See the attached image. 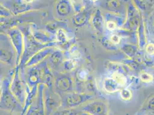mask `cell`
<instances>
[{
  "instance_id": "obj_10",
  "label": "cell",
  "mask_w": 154,
  "mask_h": 115,
  "mask_svg": "<svg viewBox=\"0 0 154 115\" xmlns=\"http://www.w3.org/2000/svg\"><path fill=\"white\" fill-rule=\"evenodd\" d=\"M107 27L110 30H113L116 28V24L113 21H108L107 23Z\"/></svg>"
},
{
  "instance_id": "obj_16",
  "label": "cell",
  "mask_w": 154,
  "mask_h": 115,
  "mask_svg": "<svg viewBox=\"0 0 154 115\" xmlns=\"http://www.w3.org/2000/svg\"><path fill=\"white\" fill-rule=\"evenodd\" d=\"M0 74H1V69H0Z\"/></svg>"
},
{
  "instance_id": "obj_1",
  "label": "cell",
  "mask_w": 154,
  "mask_h": 115,
  "mask_svg": "<svg viewBox=\"0 0 154 115\" xmlns=\"http://www.w3.org/2000/svg\"><path fill=\"white\" fill-rule=\"evenodd\" d=\"M1 4L14 16L25 12L29 7L23 0H5Z\"/></svg>"
},
{
  "instance_id": "obj_4",
  "label": "cell",
  "mask_w": 154,
  "mask_h": 115,
  "mask_svg": "<svg viewBox=\"0 0 154 115\" xmlns=\"http://www.w3.org/2000/svg\"><path fill=\"white\" fill-rule=\"evenodd\" d=\"M13 58L14 54L12 51L5 48H0V62L7 65H12Z\"/></svg>"
},
{
  "instance_id": "obj_5",
  "label": "cell",
  "mask_w": 154,
  "mask_h": 115,
  "mask_svg": "<svg viewBox=\"0 0 154 115\" xmlns=\"http://www.w3.org/2000/svg\"><path fill=\"white\" fill-rule=\"evenodd\" d=\"M120 85L113 78L105 79L104 82V88L106 91L109 93H113L118 90Z\"/></svg>"
},
{
  "instance_id": "obj_13",
  "label": "cell",
  "mask_w": 154,
  "mask_h": 115,
  "mask_svg": "<svg viewBox=\"0 0 154 115\" xmlns=\"http://www.w3.org/2000/svg\"><path fill=\"white\" fill-rule=\"evenodd\" d=\"M25 2L27 3V4H29V3H32V2L33 1V0H23Z\"/></svg>"
},
{
  "instance_id": "obj_11",
  "label": "cell",
  "mask_w": 154,
  "mask_h": 115,
  "mask_svg": "<svg viewBox=\"0 0 154 115\" xmlns=\"http://www.w3.org/2000/svg\"><path fill=\"white\" fill-rule=\"evenodd\" d=\"M146 50L149 54H152L154 53V45L152 44L148 45Z\"/></svg>"
},
{
  "instance_id": "obj_7",
  "label": "cell",
  "mask_w": 154,
  "mask_h": 115,
  "mask_svg": "<svg viewBox=\"0 0 154 115\" xmlns=\"http://www.w3.org/2000/svg\"><path fill=\"white\" fill-rule=\"evenodd\" d=\"M121 96L122 99L125 100H128L131 98L132 94H131V92L128 90H122L121 92Z\"/></svg>"
},
{
  "instance_id": "obj_14",
  "label": "cell",
  "mask_w": 154,
  "mask_h": 115,
  "mask_svg": "<svg viewBox=\"0 0 154 115\" xmlns=\"http://www.w3.org/2000/svg\"><path fill=\"white\" fill-rule=\"evenodd\" d=\"M90 1H91L92 2H95L97 1L98 0H90Z\"/></svg>"
},
{
  "instance_id": "obj_3",
  "label": "cell",
  "mask_w": 154,
  "mask_h": 115,
  "mask_svg": "<svg viewBox=\"0 0 154 115\" xmlns=\"http://www.w3.org/2000/svg\"><path fill=\"white\" fill-rule=\"evenodd\" d=\"M10 90L14 97L15 96L20 97H21L20 95L21 93L22 86L20 81L17 71H16V74H14L13 80L12 81V82H11Z\"/></svg>"
},
{
  "instance_id": "obj_8",
  "label": "cell",
  "mask_w": 154,
  "mask_h": 115,
  "mask_svg": "<svg viewBox=\"0 0 154 115\" xmlns=\"http://www.w3.org/2000/svg\"><path fill=\"white\" fill-rule=\"evenodd\" d=\"M113 79L116 81V82L119 85H123L125 82V78L120 74H116L114 75Z\"/></svg>"
},
{
  "instance_id": "obj_15",
  "label": "cell",
  "mask_w": 154,
  "mask_h": 115,
  "mask_svg": "<svg viewBox=\"0 0 154 115\" xmlns=\"http://www.w3.org/2000/svg\"><path fill=\"white\" fill-rule=\"evenodd\" d=\"M0 97H1V92H0Z\"/></svg>"
},
{
  "instance_id": "obj_9",
  "label": "cell",
  "mask_w": 154,
  "mask_h": 115,
  "mask_svg": "<svg viewBox=\"0 0 154 115\" xmlns=\"http://www.w3.org/2000/svg\"><path fill=\"white\" fill-rule=\"evenodd\" d=\"M141 80L144 82H151L153 79V78L152 77L149 75V74H148L147 73H144L141 76Z\"/></svg>"
},
{
  "instance_id": "obj_6",
  "label": "cell",
  "mask_w": 154,
  "mask_h": 115,
  "mask_svg": "<svg viewBox=\"0 0 154 115\" xmlns=\"http://www.w3.org/2000/svg\"><path fill=\"white\" fill-rule=\"evenodd\" d=\"M12 16V14L11 12L0 2V17H9Z\"/></svg>"
},
{
  "instance_id": "obj_2",
  "label": "cell",
  "mask_w": 154,
  "mask_h": 115,
  "mask_svg": "<svg viewBox=\"0 0 154 115\" xmlns=\"http://www.w3.org/2000/svg\"><path fill=\"white\" fill-rule=\"evenodd\" d=\"M7 33L10 38L11 43L13 45L14 50H16L17 55V62L18 63L23 50V38L21 33L19 30L15 27L10 29L7 32Z\"/></svg>"
},
{
  "instance_id": "obj_12",
  "label": "cell",
  "mask_w": 154,
  "mask_h": 115,
  "mask_svg": "<svg viewBox=\"0 0 154 115\" xmlns=\"http://www.w3.org/2000/svg\"><path fill=\"white\" fill-rule=\"evenodd\" d=\"M111 40L113 42H114L115 43H119L120 42V38L117 35H113L112 36Z\"/></svg>"
},
{
  "instance_id": "obj_17",
  "label": "cell",
  "mask_w": 154,
  "mask_h": 115,
  "mask_svg": "<svg viewBox=\"0 0 154 115\" xmlns=\"http://www.w3.org/2000/svg\"><path fill=\"white\" fill-rule=\"evenodd\" d=\"M0 88H1V87H0Z\"/></svg>"
}]
</instances>
